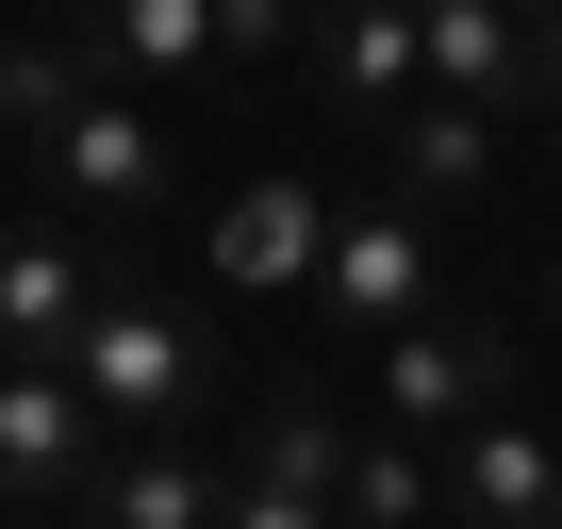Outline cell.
<instances>
[{
	"label": "cell",
	"instance_id": "16",
	"mask_svg": "<svg viewBox=\"0 0 562 529\" xmlns=\"http://www.w3.org/2000/svg\"><path fill=\"white\" fill-rule=\"evenodd\" d=\"M83 100V67H67V34H0V133H50Z\"/></svg>",
	"mask_w": 562,
	"mask_h": 529
},
{
	"label": "cell",
	"instance_id": "3",
	"mask_svg": "<svg viewBox=\"0 0 562 529\" xmlns=\"http://www.w3.org/2000/svg\"><path fill=\"white\" fill-rule=\"evenodd\" d=\"M414 83L463 116H546L562 100V0H430L414 18Z\"/></svg>",
	"mask_w": 562,
	"mask_h": 529
},
{
	"label": "cell",
	"instance_id": "11",
	"mask_svg": "<svg viewBox=\"0 0 562 529\" xmlns=\"http://www.w3.org/2000/svg\"><path fill=\"white\" fill-rule=\"evenodd\" d=\"M315 232H331V199H315L299 166H265V182H232V199H215V282H232V299H299V264H315Z\"/></svg>",
	"mask_w": 562,
	"mask_h": 529
},
{
	"label": "cell",
	"instance_id": "1",
	"mask_svg": "<svg viewBox=\"0 0 562 529\" xmlns=\"http://www.w3.org/2000/svg\"><path fill=\"white\" fill-rule=\"evenodd\" d=\"M67 397L100 414V447H199V414L232 397V364H215V315H199V299H166L149 264H100L83 348H67Z\"/></svg>",
	"mask_w": 562,
	"mask_h": 529
},
{
	"label": "cell",
	"instance_id": "8",
	"mask_svg": "<svg viewBox=\"0 0 562 529\" xmlns=\"http://www.w3.org/2000/svg\"><path fill=\"white\" fill-rule=\"evenodd\" d=\"M100 463V414L67 397V364H0V513H67Z\"/></svg>",
	"mask_w": 562,
	"mask_h": 529
},
{
	"label": "cell",
	"instance_id": "18",
	"mask_svg": "<svg viewBox=\"0 0 562 529\" xmlns=\"http://www.w3.org/2000/svg\"><path fill=\"white\" fill-rule=\"evenodd\" d=\"M315 0H215V67H265V50H299Z\"/></svg>",
	"mask_w": 562,
	"mask_h": 529
},
{
	"label": "cell",
	"instance_id": "6",
	"mask_svg": "<svg viewBox=\"0 0 562 529\" xmlns=\"http://www.w3.org/2000/svg\"><path fill=\"white\" fill-rule=\"evenodd\" d=\"M50 34H67V67L83 83H116V100H182V83H215V0H50Z\"/></svg>",
	"mask_w": 562,
	"mask_h": 529
},
{
	"label": "cell",
	"instance_id": "10",
	"mask_svg": "<svg viewBox=\"0 0 562 529\" xmlns=\"http://www.w3.org/2000/svg\"><path fill=\"white\" fill-rule=\"evenodd\" d=\"M299 67H315V100H348L364 133L430 100V83H414V18H381V0H315V18H299Z\"/></svg>",
	"mask_w": 562,
	"mask_h": 529
},
{
	"label": "cell",
	"instance_id": "20",
	"mask_svg": "<svg viewBox=\"0 0 562 529\" xmlns=\"http://www.w3.org/2000/svg\"><path fill=\"white\" fill-rule=\"evenodd\" d=\"M381 18H430V0H381Z\"/></svg>",
	"mask_w": 562,
	"mask_h": 529
},
{
	"label": "cell",
	"instance_id": "7",
	"mask_svg": "<svg viewBox=\"0 0 562 529\" xmlns=\"http://www.w3.org/2000/svg\"><path fill=\"white\" fill-rule=\"evenodd\" d=\"M430 513L447 529H562V430H529V414L447 430L430 447Z\"/></svg>",
	"mask_w": 562,
	"mask_h": 529
},
{
	"label": "cell",
	"instance_id": "2",
	"mask_svg": "<svg viewBox=\"0 0 562 529\" xmlns=\"http://www.w3.org/2000/svg\"><path fill=\"white\" fill-rule=\"evenodd\" d=\"M364 381H381V430H397V447H447V430L513 414V331H496L480 299H430L414 331L364 348Z\"/></svg>",
	"mask_w": 562,
	"mask_h": 529
},
{
	"label": "cell",
	"instance_id": "9",
	"mask_svg": "<svg viewBox=\"0 0 562 529\" xmlns=\"http://www.w3.org/2000/svg\"><path fill=\"white\" fill-rule=\"evenodd\" d=\"M83 299H100L83 232H50V215H0V364H67V348H83Z\"/></svg>",
	"mask_w": 562,
	"mask_h": 529
},
{
	"label": "cell",
	"instance_id": "17",
	"mask_svg": "<svg viewBox=\"0 0 562 529\" xmlns=\"http://www.w3.org/2000/svg\"><path fill=\"white\" fill-rule=\"evenodd\" d=\"M215 529H348V513H331V496H281V480H232V463H215Z\"/></svg>",
	"mask_w": 562,
	"mask_h": 529
},
{
	"label": "cell",
	"instance_id": "12",
	"mask_svg": "<svg viewBox=\"0 0 562 529\" xmlns=\"http://www.w3.org/2000/svg\"><path fill=\"white\" fill-rule=\"evenodd\" d=\"M232 480L331 496V480H348V414H331L315 381H232Z\"/></svg>",
	"mask_w": 562,
	"mask_h": 529
},
{
	"label": "cell",
	"instance_id": "15",
	"mask_svg": "<svg viewBox=\"0 0 562 529\" xmlns=\"http://www.w3.org/2000/svg\"><path fill=\"white\" fill-rule=\"evenodd\" d=\"M331 513H348V529H414V513H430V447H397V430H348V480H331Z\"/></svg>",
	"mask_w": 562,
	"mask_h": 529
},
{
	"label": "cell",
	"instance_id": "13",
	"mask_svg": "<svg viewBox=\"0 0 562 529\" xmlns=\"http://www.w3.org/2000/svg\"><path fill=\"white\" fill-rule=\"evenodd\" d=\"M67 529H215V447H100Z\"/></svg>",
	"mask_w": 562,
	"mask_h": 529
},
{
	"label": "cell",
	"instance_id": "14",
	"mask_svg": "<svg viewBox=\"0 0 562 529\" xmlns=\"http://www.w3.org/2000/svg\"><path fill=\"white\" fill-rule=\"evenodd\" d=\"M381 166H397V215H447V199H480V182H496V116L414 100V116H381Z\"/></svg>",
	"mask_w": 562,
	"mask_h": 529
},
{
	"label": "cell",
	"instance_id": "21",
	"mask_svg": "<svg viewBox=\"0 0 562 529\" xmlns=\"http://www.w3.org/2000/svg\"><path fill=\"white\" fill-rule=\"evenodd\" d=\"M546 315H562V264H546Z\"/></svg>",
	"mask_w": 562,
	"mask_h": 529
},
{
	"label": "cell",
	"instance_id": "5",
	"mask_svg": "<svg viewBox=\"0 0 562 529\" xmlns=\"http://www.w3.org/2000/svg\"><path fill=\"white\" fill-rule=\"evenodd\" d=\"M34 149H50L67 215H100V232H149V215L182 199V149H166V116H149V100H116V83H83V100H67Z\"/></svg>",
	"mask_w": 562,
	"mask_h": 529
},
{
	"label": "cell",
	"instance_id": "4",
	"mask_svg": "<svg viewBox=\"0 0 562 529\" xmlns=\"http://www.w3.org/2000/svg\"><path fill=\"white\" fill-rule=\"evenodd\" d=\"M299 299H315L348 348H381V331H414V315L447 299V248H430V215H397V199H381V215H331L315 264H299Z\"/></svg>",
	"mask_w": 562,
	"mask_h": 529
},
{
	"label": "cell",
	"instance_id": "19",
	"mask_svg": "<svg viewBox=\"0 0 562 529\" xmlns=\"http://www.w3.org/2000/svg\"><path fill=\"white\" fill-rule=\"evenodd\" d=\"M0 529H67V513H0Z\"/></svg>",
	"mask_w": 562,
	"mask_h": 529
}]
</instances>
